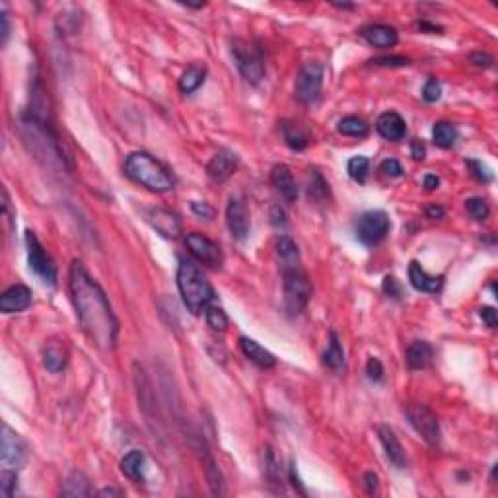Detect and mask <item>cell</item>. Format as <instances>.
<instances>
[{"label": "cell", "mask_w": 498, "mask_h": 498, "mask_svg": "<svg viewBox=\"0 0 498 498\" xmlns=\"http://www.w3.org/2000/svg\"><path fill=\"white\" fill-rule=\"evenodd\" d=\"M76 317L84 335L102 353H113L119 335V322L104 288L90 277L80 261H74L68 277Z\"/></svg>", "instance_id": "6da1fadb"}, {"label": "cell", "mask_w": 498, "mask_h": 498, "mask_svg": "<svg viewBox=\"0 0 498 498\" xmlns=\"http://www.w3.org/2000/svg\"><path fill=\"white\" fill-rule=\"evenodd\" d=\"M177 288L181 292L183 304L193 315L207 311L210 302L214 300V288L210 286L203 270L193 261L181 259L177 267Z\"/></svg>", "instance_id": "7a4b0ae2"}, {"label": "cell", "mask_w": 498, "mask_h": 498, "mask_svg": "<svg viewBox=\"0 0 498 498\" xmlns=\"http://www.w3.org/2000/svg\"><path fill=\"white\" fill-rule=\"evenodd\" d=\"M124 174L154 193H167L176 187V177L160 160L146 152H133L124 160Z\"/></svg>", "instance_id": "3957f363"}, {"label": "cell", "mask_w": 498, "mask_h": 498, "mask_svg": "<svg viewBox=\"0 0 498 498\" xmlns=\"http://www.w3.org/2000/svg\"><path fill=\"white\" fill-rule=\"evenodd\" d=\"M282 286H284V308L290 315H298L306 310L311 298V282L302 267L282 269Z\"/></svg>", "instance_id": "277c9868"}, {"label": "cell", "mask_w": 498, "mask_h": 498, "mask_svg": "<svg viewBox=\"0 0 498 498\" xmlns=\"http://www.w3.org/2000/svg\"><path fill=\"white\" fill-rule=\"evenodd\" d=\"M232 57L236 61L239 74L249 84H259L265 76V59L263 51L257 45L246 39H234L232 42Z\"/></svg>", "instance_id": "5b68a950"}, {"label": "cell", "mask_w": 498, "mask_h": 498, "mask_svg": "<svg viewBox=\"0 0 498 498\" xmlns=\"http://www.w3.org/2000/svg\"><path fill=\"white\" fill-rule=\"evenodd\" d=\"M405 415L409 418L415 432L426 444L436 446L440 442V425L436 415L423 403H407L405 405Z\"/></svg>", "instance_id": "8992f818"}, {"label": "cell", "mask_w": 498, "mask_h": 498, "mask_svg": "<svg viewBox=\"0 0 498 498\" xmlns=\"http://www.w3.org/2000/svg\"><path fill=\"white\" fill-rule=\"evenodd\" d=\"M389 228H391V222L384 210H370L358 218L354 232L360 243L376 246L389 234Z\"/></svg>", "instance_id": "52a82bcc"}, {"label": "cell", "mask_w": 498, "mask_h": 498, "mask_svg": "<svg viewBox=\"0 0 498 498\" xmlns=\"http://www.w3.org/2000/svg\"><path fill=\"white\" fill-rule=\"evenodd\" d=\"M26 248H28V263H30V269L43 279L45 282H49L51 286L57 284V265L51 259V255L43 249L39 243L37 236L33 232H26Z\"/></svg>", "instance_id": "ba28073f"}, {"label": "cell", "mask_w": 498, "mask_h": 498, "mask_svg": "<svg viewBox=\"0 0 498 498\" xmlns=\"http://www.w3.org/2000/svg\"><path fill=\"white\" fill-rule=\"evenodd\" d=\"M323 86V64L317 61H308L296 78V100L300 104H311L320 98Z\"/></svg>", "instance_id": "9c48e42d"}, {"label": "cell", "mask_w": 498, "mask_h": 498, "mask_svg": "<svg viewBox=\"0 0 498 498\" xmlns=\"http://www.w3.org/2000/svg\"><path fill=\"white\" fill-rule=\"evenodd\" d=\"M185 246L187 249H189V253H191L199 263H203V265H207V267H212V269H216V267L222 265V251H220L216 243H214L212 239H208L207 236L193 232V234H189L185 238Z\"/></svg>", "instance_id": "30bf717a"}, {"label": "cell", "mask_w": 498, "mask_h": 498, "mask_svg": "<svg viewBox=\"0 0 498 498\" xmlns=\"http://www.w3.org/2000/svg\"><path fill=\"white\" fill-rule=\"evenodd\" d=\"M2 465L8 469H18L26 461V444L20 436L8 426H2V446H0Z\"/></svg>", "instance_id": "8fae6325"}, {"label": "cell", "mask_w": 498, "mask_h": 498, "mask_svg": "<svg viewBox=\"0 0 498 498\" xmlns=\"http://www.w3.org/2000/svg\"><path fill=\"white\" fill-rule=\"evenodd\" d=\"M146 218H148L150 226H152L162 238L176 239L179 238V234H181V230H183L181 218L177 216L176 212L167 210V208H150Z\"/></svg>", "instance_id": "7c38bea8"}, {"label": "cell", "mask_w": 498, "mask_h": 498, "mask_svg": "<svg viewBox=\"0 0 498 498\" xmlns=\"http://www.w3.org/2000/svg\"><path fill=\"white\" fill-rule=\"evenodd\" d=\"M226 224L230 234L236 239H246L249 234V212L243 201L238 197L230 199L226 207Z\"/></svg>", "instance_id": "4fadbf2b"}, {"label": "cell", "mask_w": 498, "mask_h": 498, "mask_svg": "<svg viewBox=\"0 0 498 498\" xmlns=\"http://www.w3.org/2000/svg\"><path fill=\"white\" fill-rule=\"evenodd\" d=\"M362 39L372 47L378 49H387V47H394L397 39H399V33L391 26H385V24H370L360 30Z\"/></svg>", "instance_id": "5bb4252c"}, {"label": "cell", "mask_w": 498, "mask_h": 498, "mask_svg": "<svg viewBox=\"0 0 498 498\" xmlns=\"http://www.w3.org/2000/svg\"><path fill=\"white\" fill-rule=\"evenodd\" d=\"M31 290L26 284H14L0 296V311L2 313H18L30 308Z\"/></svg>", "instance_id": "9a60e30c"}, {"label": "cell", "mask_w": 498, "mask_h": 498, "mask_svg": "<svg viewBox=\"0 0 498 498\" xmlns=\"http://www.w3.org/2000/svg\"><path fill=\"white\" fill-rule=\"evenodd\" d=\"M236 166H238L236 154H232L230 150H220L208 162L207 172L210 179H214L216 183H222V181H226L236 172Z\"/></svg>", "instance_id": "2e32d148"}, {"label": "cell", "mask_w": 498, "mask_h": 498, "mask_svg": "<svg viewBox=\"0 0 498 498\" xmlns=\"http://www.w3.org/2000/svg\"><path fill=\"white\" fill-rule=\"evenodd\" d=\"M376 129L385 140H391V142H397L407 135V124H405L403 117L395 111H385L380 115L376 121Z\"/></svg>", "instance_id": "e0dca14e"}, {"label": "cell", "mask_w": 498, "mask_h": 498, "mask_svg": "<svg viewBox=\"0 0 498 498\" xmlns=\"http://www.w3.org/2000/svg\"><path fill=\"white\" fill-rule=\"evenodd\" d=\"M378 436H380V440H382V444H384L387 459H389L397 469H405V467H407V457H405L403 446L399 444V440H397L394 430L387 425L378 426Z\"/></svg>", "instance_id": "ac0fdd59"}, {"label": "cell", "mask_w": 498, "mask_h": 498, "mask_svg": "<svg viewBox=\"0 0 498 498\" xmlns=\"http://www.w3.org/2000/svg\"><path fill=\"white\" fill-rule=\"evenodd\" d=\"M270 181L273 185L277 187L282 197L286 199L288 203H294L298 199V187H296V181H294V176H292L290 167L284 166V164H279V166L273 167L270 172Z\"/></svg>", "instance_id": "d6986e66"}, {"label": "cell", "mask_w": 498, "mask_h": 498, "mask_svg": "<svg viewBox=\"0 0 498 498\" xmlns=\"http://www.w3.org/2000/svg\"><path fill=\"white\" fill-rule=\"evenodd\" d=\"M409 280H411L413 288L421 292H430V294L440 292L444 286L442 277H430L416 261H411V265H409Z\"/></svg>", "instance_id": "ffe728a7"}, {"label": "cell", "mask_w": 498, "mask_h": 498, "mask_svg": "<svg viewBox=\"0 0 498 498\" xmlns=\"http://www.w3.org/2000/svg\"><path fill=\"white\" fill-rule=\"evenodd\" d=\"M239 347L241 353L248 356L253 364H257L259 368H273L277 364L275 354H270L265 347H261L259 342L249 339V337H239Z\"/></svg>", "instance_id": "44dd1931"}, {"label": "cell", "mask_w": 498, "mask_h": 498, "mask_svg": "<svg viewBox=\"0 0 498 498\" xmlns=\"http://www.w3.org/2000/svg\"><path fill=\"white\" fill-rule=\"evenodd\" d=\"M66 362H68V351L62 342L51 341L45 344L43 349V364L45 368L53 374L62 372L66 368Z\"/></svg>", "instance_id": "7402d4cb"}, {"label": "cell", "mask_w": 498, "mask_h": 498, "mask_svg": "<svg viewBox=\"0 0 498 498\" xmlns=\"http://www.w3.org/2000/svg\"><path fill=\"white\" fill-rule=\"evenodd\" d=\"M432 347L426 341H413L407 347V364L413 370H423L432 362Z\"/></svg>", "instance_id": "603a6c76"}, {"label": "cell", "mask_w": 498, "mask_h": 498, "mask_svg": "<svg viewBox=\"0 0 498 498\" xmlns=\"http://www.w3.org/2000/svg\"><path fill=\"white\" fill-rule=\"evenodd\" d=\"M205 76H207V66L201 62H193L189 64L181 78H179V90L183 93H193L205 84Z\"/></svg>", "instance_id": "cb8c5ba5"}, {"label": "cell", "mask_w": 498, "mask_h": 498, "mask_svg": "<svg viewBox=\"0 0 498 498\" xmlns=\"http://www.w3.org/2000/svg\"><path fill=\"white\" fill-rule=\"evenodd\" d=\"M121 471L127 479H131L135 483H142L145 481V454L138 450L129 452L121 461Z\"/></svg>", "instance_id": "d4e9b609"}, {"label": "cell", "mask_w": 498, "mask_h": 498, "mask_svg": "<svg viewBox=\"0 0 498 498\" xmlns=\"http://www.w3.org/2000/svg\"><path fill=\"white\" fill-rule=\"evenodd\" d=\"M280 129H282V136H284L286 145L290 146L292 150H304L310 145V135L302 124L294 123V121H284L280 124Z\"/></svg>", "instance_id": "484cf974"}, {"label": "cell", "mask_w": 498, "mask_h": 498, "mask_svg": "<svg viewBox=\"0 0 498 498\" xmlns=\"http://www.w3.org/2000/svg\"><path fill=\"white\" fill-rule=\"evenodd\" d=\"M62 497H73V498H80V497H90L92 495V488H90V481L86 479L84 473H78L74 471L71 473L66 481L62 483L61 488Z\"/></svg>", "instance_id": "4316f807"}, {"label": "cell", "mask_w": 498, "mask_h": 498, "mask_svg": "<svg viewBox=\"0 0 498 498\" xmlns=\"http://www.w3.org/2000/svg\"><path fill=\"white\" fill-rule=\"evenodd\" d=\"M277 255H279L282 269L286 267H298L300 265V251L298 246L294 243V239L288 236H280L277 239Z\"/></svg>", "instance_id": "83f0119b"}, {"label": "cell", "mask_w": 498, "mask_h": 498, "mask_svg": "<svg viewBox=\"0 0 498 498\" xmlns=\"http://www.w3.org/2000/svg\"><path fill=\"white\" fill-rule=\"evenodd\" d=\"M323 362L327 364L333 372L339 374L344 370V351H342L337 333H329V347H327V351L323 354Z\"/></svg>", "instance_id": "f1b7e54d"}, {"label": "cell", "mask_w": 498, "mask_h": 498, "mask_svg": "<svg viewBox=\"0 0 498 498\" xmlns=\"http://www.w3.org/2000/svg\"><path fill=\"white\" fill-rule=\"evenodd\" d=\"M261 461H263V475H265V479L269 481V485H277V487H279V492H282L280 465H279V461H277L275 452H273V448L270 446L263 448V456H261Z\"/></svg>", "instance_id": "f546056e"}, {"label": "cell", "mask_w": 498, "mask_h": 498, "mask_svg": "<svg viewBox=\"0 0 498 498\" xmlns=\"http://www.w3.org/2000/svg\"><path fill=\"white\" fill-rule=\"evenodd\" d=\"M203 465H205V473H207L210 492H212L214 497H222V495L226 492V487H224V477H222L220 469H218L216 463H214V459L208 456V454H205V456H203Z\"/></svg>", "instance_id": "4dcf8cb0"}, {"label": "cell", "mask_w": 498, "mask_h": 498, "mask_svg": "<svg viewBox=\"0 0 498 498\" xmlns=\"http://www.w3.org/2000/svg\"><path fill=\"white\" fill-rule=\"evenodd\" d=\"M337 131L344 136H354V138H362V136L368 135L370 127L368 123L356 117V115H349V117H342L339 124H337Z\"/></svg>", "instance_id": "1f68e13d"}, {"label": "cell", "mask_w": 498, "mask_h": 498, "mask_svg": "<svg viewBox=\"0 0 498 498\" xmlns=\"http://www.w3.org/2000/svg\"><path fill=\"white\" fill-rule=\"evenodd\" d=\"M432 140H434V145L440 146V148H452L457 140L456 127L452 123H446V121L436 123L434 129H432Z\"/></svg>", "instance_id": "d6a6232c"}, {"label": "cell", "mask_w": 498, "mask_h": 498, "mask_svg": "<svg viewBox=\"0 0 498 498\" xmlns=\"http://www.w3.org/2000/svg\"><path fill=\"white\" fill-rule=\"evenodd\" d=\"M347 172H349V176L353 177L354 181L364 183L366 177H368V172H370L368 158H364V156H354V158H351V160H349V166H347Z\"/></svg>", "instance_id": "836d02e7"}, {"label": "cell", "mask_w": 498, "mask_h": 498, "mask_svg": "<svg viewBox=\"0 0 498 498\" xmlns=\"http://www.w3.org/2000/svg\"><path fill=\"white\" fill-rule=\"evenodd\" d=\"M311 199L315 201H325L329 197V185L327 181L323 179V176L317 169H311V179H310V189H308Z\"/></svg>", "instance_id": "e575fe53"}, {"label": "cell", "mask_w": 498, "mask_h": 498, "mask_svg": "<svg viewBox=\"0 0 498 498\" xmlns=\"http://www.w3.org/2000/svg\"><path fill=\"white\" fill-rule=\"evenodd\" d=\"M207 323L210 329H214V331H226L228 329V315H226V311L222 310V308H218V306H208L207 308Z\"/></svg>", "instance_id": "d590c367"}, {"label": "cell", "mask_w": 498, "mask_h": 498, "mask_svg": "<svg viewBox=\"0 0 498 498\" xmlns=\"http://www.w3.org/2000/svg\"><path fill=\"white\" fill-rule=\"evenodd\" d=\"M465 208H467V212H469V216L475 218V220H487L488 212H490L487 201H485V199H479V197L467 199Z\"/></svg>", "instance_id": "8d00e7d4"}, {"label": "cell", "mask_w": 498, "mask_h": 498, "mask_svg": "<svg viewBox=\"0 0 498 498\" xmlns=\"http://www.w3.org/2000/svg\"><path fill=\"white\" fill-rule=\"evenodd\" d=\"M16 483H18V473H16V469L4 467V471L0 473V495L4 498H10L12 495H14Z\"/></svg>", "instance_id": "74e56055"}, {"label": "cell", "mask_w": 498, "mask_h": 498, "mask_svg": "<svg viewBox=\"0 0 498 498\" xmlns=\"http://www.w3.org/2000/svg\"><path fill=\"white\" fill-rule=\"evenodd\" d=\"M440 95H442L440 82H438L436 78H430V80L425 84V88H423V98H425V102H428V104H434V102L440 100Z\"/></svg>", "instance_id": "f35d334b"}, {"label": "cell", "mask_w": 498, "mask_h": 498, "mask_svg": "<svg viewBox=\"0 0 498 498\" xmlns=\"http://www.w3.org/2000/svg\"><path fill=\"white\" fill-rule=\"evenodd\" d=\"M384 292L389 296V298H394V300H401L403 298V286H401V282L395 279V277H385L384 279Z\"/></svg>", "instance_id": "ab89813d"}, {"label": "cell", "mask_w": 498, "mask_h": 498, "mask_svg": "<svg viewBox=\"0 0 498 498\" xmlns=\"http://www.w3.org/2000/svg\"><path fill=\"white\" fill-rule=\"evenodd\" d=\"M366 374H368V378L372 380V382H380L382 378H384V366L382 362L378 360V358H370L368 364H366Z\"/></svg>", "instance_id": "60d3db41"}, {"label": "cell", "mask_w": 498, "mask_h": 498, "mask_svg": "<svg viewBox=\"0 0 498 498\" xmlns=\"http://www.w3.org/2000/svg\"><path fill=\"white\" fill-rule=\"evenodd\" d=\"M467 166H469V167H471V169H473V176L477 177L479 181H485V183H487V181H490V179H492V174L488 172V167H487V166H483L481 162H475V160H469V162H467Z\"/></svg>", "instance_id": "b9f144b4"}, {"label": "cell", "mask_w": 498, "mask_h": 498, "mask_svg": "<svg viewBox=\"0 0 498 498\" xmlns=\"http://www.w3.org/2000/svg\"><path fill=\"white\" fill-rule=\"evenodd\" d=\"M382 172H384L387 177H401L403 176V167L401 164L394 160V158H389V160H384L382 162Z\"/></svg>", "instance_id": "7bdbcfd3"}, {"label": "cell", "mask_w": 498, "mask_h": 498, "mask_svg": "<svg viewBox=\"0 0 498 498\" xmlns=\"http://www.w3.org/2000/svg\"><path fill=\"white\" fill-rule=\"evenodd\" d=\"M191 210H193V212H195L199 218H207V220H212L214 214H216V212H214V208L210 207L208 203H197V201H195V203H191Z\"/></svg>", "instance_id": "ee69618b"}, {"label": "cell", "mask_w": 498, "mask_h": 498, "mask_svg": "<svg viewBox=\"0 0 498 498\" xmlns=\"http://www.w3.org/2000/svg\"><path fill=\"white\" fill-rule=\"evenodd\" d=\"M374 64H378V66H407L409 64V59L407 57H380V59H376L372 61Z\"/></svg>", "instance_id": "f6af8a7d"}, {"label": "cell", "mask_w": 498, "mask_h": 498, "mask_svg": "<svg viewBox=\"0 0 498 498\" xmlns=\"http://www.w3.org/2000/svg\"><path fill=\"white\" fill-rule=\"evenodd\" d=\"M270 222L275 226H286V212H284V208L280 207V205H273L270 207Z\"/></svg>", "instance_id": "bcb514c9"}, {"label": "cell", "mask_w": 498, "mask_h": 498, "mask_svg": "<svg viewBox=\"0 0 498 498\" xmlns=\"http://www.w3.org/2000/svg\"><path fill=\"white\" fill-rule=\"evenodd\" d=\"M479 315H481V320L487 323L490 329H497L498 317H497V310H495V308H481Z\"/></svg>", "instance_id": "7dc6e473"}, {"label": "cell", "mask_w": 498, "mask_h": 498, "mask_svg": "<svg viewBox=\"0 0 498 498\" xmlns=\"http://www.w3.org/2000/svg\"><path fill=\"white\" fill-rule=\"evenodd\" d=\"M362 481H364V488H366L368 495H376V492H378L380 483H378V475H376V473H372V471L364 473Z\"/></svg>", "instance_id": "c3c4849f"}, {"label": "cell", "mask_w": 498, "mask_h": 498, "mask_svg": "<svg viewBox=\"0 0 498 498\" xmlns=\"http://www.w3.org/2000/svg\"><path fill=\"white\" fill-rule=\"evenodd\" d=\"M469 59H471L473 64H477L481 68H490V66H492V57L487 55V53H473Z\"/></svg>", "instance_id": "681fc988"}, {"label": "cell", "mask_w": 498, "mask_h": 498, "mask_svg": "<svg viewBox=\"0 0 498 498\" xmlns=\"http://www.w3.org/2000/svg\"><path fill=\"white\" fill-rule=\"evenodd\" d=\"M411 154H413L415 160H425L426 156L425 145H423L421 140H413V142H411Z\"/></svg>", "instance_id": "f907efd6"}, {"label": "cell", "mask_w": 498, "mask_h": 498, "mask_svg": "<svg viewBox=\"0 0 498 498\" xmlns=\"http://www.w3.org/2000/svg\"><path fill=\"white\" fill-rule=\"evenodd\" d=\"M0 21H2V45L8 42V35H10V20H8V14L2 12L0 14Z\"/></svg>", "instance_id": "816d5d0a"}, {"label": "cell", "mask_w": 498, "mask_h": 498, "mask_svg": "<svg viewBox=\"0 0 498 498\" xmlns=\"http://www.w3.org/2000/svg\"><path fill=\"white\" fill-rule=\"evenodd\" d=\"M438 185H440V179H438L436 176L428 174V176L425 177V187L428 189V191H434V189H438Z\"/></svg>", "instance_id": "f5cc1de1"}, {"label": "cell", "mask_w": 498, "mask_h": 498, "mask_svg": "<svg viewBox=\"0 0 498 498\" xmlns=\"http://www.w3.org/2000/svg\"><path fill=\"white\" fill-rule=\"evenodd\" d=\"M290 481H292V485H294V487H298V492L306 497V488L302 487L300 481H298V475H296V465L290 467Z\"/></svg>", "instance_id": "db71d44e"}, {"label": "cell", "mask_w": 498, "mask_h": 498, "mask_svg": "<svg viewBox=\"0 0 498 498\" xmlns=\"http://www.w3.org/2000/svg\"><path fill=\"white\" fill-rule=\"evenodd\" d=\"M98 495L100 497H123V490H119V488H102Z\"/></svg>", "instance_id": "11a10c76"}, {"label": "cell", "mask_w": 498, "mask_h": 498, "mask_svg": "<svg viewBox=\"0 0 498 498\" xmlns=\"http://www.w3.org/2000/svg\"><path fill=\"white\" fill-rule=\"evenodd\" d=\"M426 214H428V218H442L444 216V208L442 207H428L426 208Z\"/></svg>", "instance_id": "9f6ffc18"}]
</instances>
